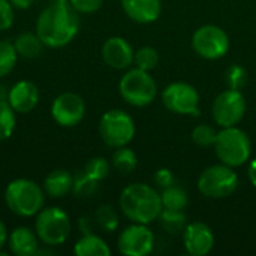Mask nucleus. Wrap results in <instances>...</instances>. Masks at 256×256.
<instances>
[{
	"label": "nucleus",
	"mask_w": 256,
	"mask_h": 256,
	"mask_svg": "<svg viewBox=\"0 0 256 256\" xmlns=\"http://www.w3.org/2000/svg\"><path fill=\"white\" fill-rule=\"evenodd\" d=\"M248 172H249V178H250V182H252V184L256 188V159L255 160H252L250 162V165H249V170H248Z\"/></svg>",
	"instance_id": "nucleus-38"
},
{
	"label": "nucleus",
	"mask_w": 256,
	"mask_h": 256,
	"mask_svg": "<svg viewBox=\"0 0 256 256\" xmlns=\"http://www.w3.org/2000/svg\"><path fill=\"white\" fill-rule=\"evenodd\" d=\"M122 255L146 256L153 250L154 236L144 224H135L124 228L117 240Z\"/></svg>",
	"instance_id": "nucleus-13"
},
{
	"label": "nucleus",
	"mask_w": 256,
	"mask_h": 256,
	"mask_svg": "<svg viewBox=\"0 0 256 256\" xmlns=\"http://www.w3.org/2000/svg\"><path fill=\"white\" fill-rule=\"evenodd\" d=\"M99 135L108 147H124L135 136V123L128 112L110 110L100 117Z\"/></svg>",
	"instance_id": "nucleus-7"
},
{
	"label": "nucleus",
	"mask_w": 256,
	"mask_h": 256,
	"mask_svg": "<svg viewBox=\"0 0 256 256\" xmlns=\"http://www.w3.org/2000/svg\"><path fill=\"white\" fill-rule=\"evenodd\" d=\"M8 102L18 114L33 111L39 104V88L30 80L16 81L8 92Z\"/></svg>",
	"instance_id": "nucleus-15"
},
{
	"label": "nucleus",
	"mask_w": 256,
	"mask_h": 256,
	"mask_svg": "<svg viewBox=\"0 0 256 256\" xmlns=\"http://www.w3.org/2000/svg\"><path fill=\"white\" fill-rule=\"evenodd\" d=\"M80 230H81L82 234L92 232V230H90V222H88L87 218H81V219H80Z\"/></svg>",
	"instance_id": "nucleus-39"
},
{
	"label": "nucleus",
	"mask_w": 256,
	"mask_h": 256,
	"mask_svg": "<svg viewBox=\"0 0 256 256\" xmlns=\"http://www.w3.org/2000/svg\"><path fill=\"white\" fill-rule=\"evenodd\" d=\"M212 112L219 126H236L246 112V99L240 90L228 88L214 99Z\"/></svg>",
	"instance_id": "nucleus-11"
},
{
	"label": "nucleus",
	"mask_w": 256,
	"mask_h": 256,
	"mask_svg": "<svg viewBox=\"0 0 256 256\" xmlns=\"http://www.w3.org/2000/svg\"><path fill=\"white\" fill-rule=\"evenodd\" d=\"M160 200H162L164 208H170V210H183L189 201L184 189H182L180 186H177L174 183L164 189Z\"/></svg>",
	"instance_id": "nucleus-23"
},
{
	"label": "nucleus",
	"mask_w": 256,
	"mask_h": 256,
	"mask_svg": "<svg viewBox=\"0 0 256 256\" xmlns=\"http://www.w3.org/2000/svg\"><path fill=\"white\" fill-rule=\"evenodd\" d=\"M84 172L88 177H92V178H94L98 182H102L110 172V162L105 158H92L86 164Z\"/></svg>",
	"instance_id": "nucleus-30"
},
{
	"label": "nucleus",
	"mask_w": 256,
	"mask_h": 256,
	"mask_svg": "<svg viewBox=\"0 0 256 256\" xmlns=\"http://www.w3.org/2000/svg\"><path fill=\"white\" fill-rule=\"evenodd\" d=\"M9 2H10V4L14 6V9L26 10V9H28V8L33 4L34 0H9Z\"/></svg>",
	"instance_id": "nucleus-37"
},
{
	"label": "nucleus",
	"mask_w": 256,
	"mask_h": 256,
	"mask_svg": "<svg viewBox=\"0 0 256 256\" xmlns=\"http://www.w3.org/2000/svg\"><path fill=\"white\" fill-rule=\"evenodd\" d=\"M120 2L126 15L140 24L153 22L160 15V9H162L160 0H120Z\"/></svg>",
	"instance_id": "nucleus-18"
},
{
	"label": "nucleus",
	"mask_w": 256,
	"mask_h": 256,
	"mask_svg": "<svg viewBox=\"0 0 256 256\" xmlns=\"http://www.w3.org/2000/svg\"><path fill=\"white\" fill-rule=\"evenodd\" d=\"M18 60V52L14 46V42L0 40V78L9 75Z\"/></svg>",
	"instance_id": "nucleus-26"
},
{
	"label": "nucleus",
	"mask_w": 256,
	"mask_h": 256,
	"mask_svg": "<svg viewBox=\"0 0 256 256\" xmlns=\"http://www.w3.org/2000/svg\"><path fill=\"white\" fill-rule=\"evenodd\" d=\"M184 248L188 254L194 256L207 255L214 246V236L208 225L202 222H195L184 230Z\"/></svg>",
	"instance_id": "nucleus-16"
},
{
	"label": "nucleus",
	"mask_w": 256,
	"mask_h": 256,
	"mask_svg": "<svg viewBox=\"0 0 256 256\" xmlns=\"http://www.w3.org/2000/svg\"><path fill=\"white\" fill-rule=\"evenodd\" d=\"M70 219L64 210L60 207H44L34 220V231L42 242L48 248L62 246L70 236Z\"/></svg>",
	"instance_id": "nucleus-4"
},
{
	"label": "nucleus",
	"mask_w": 256,
	"mask_h": 256,
	"mask_svg": "<svg viewBox=\"0 0 256 256\" xmlns=\"http://www.w3.org/2000/svg\"><path fill=\"white\" fill-rule=\"evenodd\" d=\"M111 162H112V166H114L118 172H122V174H129V172H132V171L136 168L138 158H136V154H135L134 150H130V148H128V147L124 146V147H118V148L114 152Z\"/></svg>",
	"instance_id": "nucleus-25"
},
{
	"label": "nucleus",
	"mask_w": 256,
	"mask_h": 256,
	"mask_svg": "<svg viewBox=\"0 0 256 256\" xmlns=\"http://www.w3.org/2000/svg\"><path fill=\"white\" fill-rule=\"evenodd\" d=\"M123 214L135 224H152L159 219L164 206L160 195L144 183H134L123 189L120 195Z\"/></svg>",
	"instance_id": "nucleus-2"
},
{
	"label": "nucleus",
	"mask_w": 256,
	"mask_h": 256,
	"mask_svg": "<svg viewBox=\"0 0 256 256\" xmlns=\"http://www.w3.org/2000/svg\"><path fill=\"white\" fill-rule=\"evenodd\" d=\"M98 186H99V182L88 177L84 171L76 176L74 178V189H72V194L76 196V198H90L96 194L98 190Z\"/></svg>",
	"instance_id": "nucleus-28"
},
{
	"label": "nucleus",
	"mask_w": 256,
	"mask_h": 256,
	"mask_svg": "<svg viewBox=\"0 0 256 256\" xmlns=\"http://www.w3.org/2000/svg\"><path fill=\"white\" fill-rule=\"evenodd\" d=\"M162 102L171 112L176 114H200V94L196 88L188 82H172L166 86L162 93Z\"/></svg>",
	"instance_id": "nucleus-10"
},
{
	"label": "nucleus",
	"mask_w": 256,
	"mask_h": 256,
	"mask_svg": "<svg viewBox=\"0 0 256 256\" xmlns=\"http://www.w3.org/2000/svg\"><path fill=\"white\" fill-rule=\"evenodd\" d=\"M45 190L30 178H15L4 189L6 207L20 218H33L45 207Z\"/></svg>",
	"instance_id": "nucleus-3"
},
{
	"label": "nucleus",
	"mask_w": 256,
	"mask_h": 256,
	"mask_svg": "<svg viewBox=\"0 0 256 256\" xmlns=\"http://www.w3.org/2000/svg\"><path fill=\"white\" fill-rule=\"evenodd\" d=\"M134 63L136 64V68L150 72L152 69H154L159 63V54L153 46H142L135 52L134 57Z\"/></svg>",
	"instance_id": "nucleus-29"
},
{
	"label": "nucleus",
	"mask_w": 256,
	"mask_h": 256,
	"mask_svg": "<svg viewBox=\"0 0 256 256\" xmlns=\"http://www.w3.org/2000/svg\"><path fill=\"white\" fill-rule=\"evenodd\" d=\"M15 20L14 6L9 0H0V32H4L12 27Z\"/></svg>",
	"instance_id": "nucleus-33"
},
{
	"label": "nucleus",
	"mask_w": 256,
	"mask_h": 256,
	"mask_svg": "<svg viewBox=\"0 0 256 256\" xmlns=\"http://www.w3.org/2000/svg\"><path fill=\"white\" fill-rule=\"evenodd\" d=\"M118 90L122 98L134 106H147L158 94V87L153 76L140 68L130 69L122 76Z\"/></svg>",
	"instance_id": "nucleus-6"
},
{
	"label": "nucleus",
	"mask_w": 256,
	"mask_h": 256,
	"mask_svg": "<svg viewBox=\"0 0 256 256\" xmlns=\"http://www.w3.org/2000/svg\"><path fill=\"white\" fill-rule=\"evenodd\" d=\"M80 30L78 12L70 3H50L36 20V33L48 48H63L74 40Z\"/></svg>",
	"instance_id": "nucleus-1"
},
{
	"label": "nucleus",
	"mask_w": 256,
	"mask_h": 256,
	"mask_svg": "<svg viewBox=\"0 0 256 256\" xmlns=\"http://www.w3.org/2000/svg\"><path fill=\"white\" fill-rule=\"evenodd\" d=\"M6 246L14 256H33L39 250V237L28 226H16L10 231Z\"/></svg>",
	"instance_id": "nucleus-17"
},
{
	"label": "nucleus",
	"mask_w": 256,
	"mask_h": 256,
	"mask_svg": "<svg viewBox=\"0 0 256 256\" xmlns=\"http://www.w3.org/2000/svg\"><path fill=\"white\" fill-rule=\"evenodd\" d=\"M225 81L228 88L232 90H242L246 86L248 81V72L244 68L238 66V64H232L226 69L225 72Z\"/></svg>",
	"instance_id": "nucleus-31"
},
{
	"label": "nucleus",
	"mask_w": 256,
	"mask_h": 256,
	"mask_svg": "<svg viewBox=\"0 0 256 256\" xmlns=\"http://www.w3.org/2000/svg\"><path fill=\"white\" fill-rule=\"evenodd\" d=\"M94 220L99 225V228L106 232H112L118 226V216H117L116 210L106 204L98 207V210L94 213Z\"/></svg>",
	"instance_id": "nucleus-27"
},
{
	"label": "nucleus",
	"mask_w": 256,
	"mask_h": 256,
	"mask_svg": "<svg viewBox=\"0 0 256 256\" xmlns=\"http://www.w3.org/2000/svg\"><path fill=\"white\" fill-rule=\"evenodd\" d=\"M160 225L162 228L170 232V234H178V232H184L186 230V214L183 213V210H170V208H164L160 216H159Z\"/></svg>",
	"instance_id": "nucleus-22"
},
{
	"label": "nucleus",
	"mask_w": 256,
	"mask_h": 256,
	"mask_svg": "<svg viewBox=\"0 0 256 256\" xmlns=\"http://www.w3.org/2000/svg\"><path fill=\"white\" fill-rule=\"evenodd\" d=\"M154 183H156L159 188L165 189V188H168V186H171V184L174 183V176H172V172H171L170 170L160 168V170H158L156 174H154Z\"/></svg>",
	"instance_id": "nucleus-35"
},
{
	"label": "nucleus",
	"mask_w": 256,
	"mask_h": 256,
	"mask_svg": "<svg viewBox=\"0 0 256 256\" xmlns=\"http://www.w3.org/2000/svg\"><path fill=\"white\" fill-rule=\"evenodd\" d=\"M69 0H50V3H68Z\"/></svg>",
	"instance_id": "nucleus-40"
},
{
	"label": "nucleus",
	"mask_w": 256,
	"mask_h": 256,
	"mask_svg": "<svg viewBox=\"0 0 256 256\" xmlns=\"http://www.w3.org/2000/svg\"><path fill=\"white\" fill-rule=\"evenodd\" d=\"M69 3L78 14H93L100 9L104 0H69Z\"/></svg>",
	"instance_id": "nucleus-34"
},
{
	"label": "nucleus",
	"mask_w": 256,
	"mask_h": 256,
	"mask_svg": "<svg viewBox=\"0 0 256 256\" xmlns=\"http://www.w3.org/2000/svg\"><path fill=\"white\" fill-rule=\"evenodd\" d=\"M45 195L52 200H60L68 196L74 189V176L68 170H54L44 180Z\"/></svg>",
	"instance_id": "nucleus-19"
},
{
	"label": "nucleus",
	"mask_w": 256,
	"mask_h": 256,
	"mask_svg": "<svg viewBox=\"0 0 256 256\" xmlns=\"http://www.w3.org/2000/svg\"><path fill=\"white\" fill-rule=\"evenodd\" d=\"M86 116L84 99L72 92L58 94L51 104V117L62 128H74L82 122Z\"/></svg>",
	"instance_id": "nucleus-12"
},
{
	"label": "nucleus",
	"mask_w": 256,
	"mask_h": 256,
	"mask_svg": "<svg viewBox=\"0 0 256 256\" xmlns=\"http://www.w3.org/2000/svg\"><path fill=\"white\" fill-rule=\"evenodd\" d=\"M218 138V132L208 124H200L192 130V141L200 147L214 146Z\"/></svg>",
	"instance_id": "nucleus-32"
},
{
	"label": "nucleus",
	"mask_w": 256,
	"mask_h": 256,
	"mask_svg": "<svg viewBox=\"0 0 256 256\" xmlns=\"http://www.w3.org/2000/svg\"><path fill=\"white\" fill-rule=\"evenodd\" d=\"M192 46L195 52L204 58L216 60L224 57L230 50V38L219 26L207 24L200 27L192 36Z\"/></svg>",
	"instance_id": "nucleus-9"
},
{
	"label": "nucleus",
	"mask_w": 256,
	"mask_h": 256,
	"mask_svg": "<svg viewBox=\"0 0 256 256\" xmlns=\"http://www.w3.org/2000/svg\"><path fill=\"white\" fill-rule=\"evenodd\" d=\"M14 46L18 52V57L22 58H36L42 54L44 51V42L40 40V38L38 36V33L34 32H24L20 33L15 40H14Z\"/></svg>",
	"instance_id": "nucleus-21"
},
{
	"label": "nucleus",
	"mask_w": 256,
	"mask_h": 256,
	"mask_svg": "<svg viewBox=\"0 0 256 256\" xmlns=\"http://www.w3.org/2000/svg\"><path fill=\"white\" fill-rule=\"evenodd\" d=\"M8 237H9L8 228H6V225L0 220V255H6V254L2 252V249L8 244Z\"/></svg>",
	"instance_id": "nucleus-36"
},
{
	"label": "nucleus",
	"mask_w": 256,
	"mask_h": 256,
	"mask_svg": "<svg viewBox=\"0 0 256 256\" xmlns=\"http://www.w3.org/2000/svg\"><path fill=\"white\" fill-rule=\"evenodd\" d=\"M15 110L8 99H0V141H6L12 136L16 126Z\"/></svg>",
	"instance_id": "nucleus-24"
},
{
	"label": "nucleus",
	"mask_w": 256,
	"mask_h": 256,
	"mask_svg": "<svg viewBox=\"0 0 256 256\" xmlns=\"http://www.w3.org/2000/svg\"><path fill=\"white\" fill-rule=\"evenodd\" d=\"M238 186V176L232 171V166L225 164L213 165L202 171L198 180V189L208 198H226Z\"/></svg>",
	"instance_id": "nucleus-8"
},
{
	"label": "nucleus",
	"mask_w": 256,
	"mask_h": 256,
	"mask_svg": "<svg viewBox=\"0 0 256 256\" xmlns=\"http://www.w3.org/2000/svg\"><path fill=\"white\" fill-rule=\"evenodd\" d=\"M214 150L222 164L232 168L240 166L250 158V140L242 129L228 126L218 132Z\"/></svg>",
	"instance_id": "nucleus-5"
},
{
	"label": "nucleus",
	"mask_w": 256,
	"mask_h": 256,
	"mask_svg": "<svg viewBox=\"0 0 256 256\" xmlns=\"http://www.w3.org/2000/svg\"><path fill=\"white\" fill-rule=\"evenodd\" d=\"M102 58L104 62L112 69H128L134 63L135 51L132 50L130 44L120 38L112 36L106 39L102 45Z\"/></svg>",
	"instance_id": "nucleus-14"
},
{
	"label": "nucleus",
	"mask_w": 256,
	"mask_h": 256,
	"mask_svg": "<svg viewBox=\"0 0 256 256\" xmlns=\"http://www.w3.org/2000/svg\"><path fill=\"white\" fill-rule=\"evenodd\" d=\"M74 254L76 256H110L111 249L99 236L88 232L82 234V237L75 243Z\"/></svg>",
	"instance_id": "nucleus-20"
}]
</instances>
